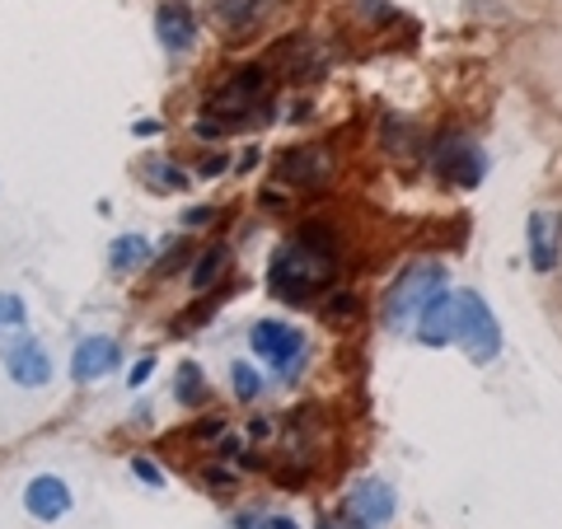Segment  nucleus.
Masks as SVG:
<instances>
[{
    "label": "nucleus",
    "mask_w": 562,
    "mask_h": 529,
    "mask_svg": "<svg viewBox=\"0 0 562 529\" xmlns=\"http://www.w3.org/2000/svg\"><path fill=\"white\" fill-rule=\"evenodd\" d=\"M155 33H160L165 52H188L198 43V14H192L188 0H165V5L155 10Z\"/></svg>",
    "instance_id": "nucleus-12"
},
{
    "label": "nucleus",
    "mask_w": 562,
    "mask_h": 529,
    "mask_svg": "<svg viewBox=\"0 0 562 529\" xmlns=\"http://www.w3.org/2000/svg\"><path fill=\"white\" fill-rule=\"evenodd\" d=\"M254 165H258V150H244V155H239V160H235V169H239V173H249Z\"/></svg>",
    "instance_id": "nucleus-29"
},
{
    "label": "nucleus",
    "mask_w": 562,
    "mask_h": 529,
    "mask_svg": "<svg viewBox=\"0 0 562 529\" xmlns=\"http://www.w3.org/2000/svg\"><path fill=\"white\" fill-rule=\"evenodd\" d=\"M562 258V230L553 211H535L530 216V268L535 272H553Z\"/></svg>",
    "instance_id": "nucleus-15"
},
{
    "label": "nucleus",
    "mask_w": 562,
    "mask_h": 529,
    "mask_svg": "<svg viewBox=\"0 0 562 529\" xmlns=\"http://www.w3.org/2000/svg\"><path fill=\"white\" fill-rule=\"evenodd\" d=\"M431 169L441 173L446 183H454V188H479L483 183V173H487V155L473 146V140H464V136H441L431 146Z\"/></svg>",
    "instance_id": "nucleus-6"
},
{
    "label": "nucleus",
    "mask_w": 562,
    "mask_h": 529,
    "mask_svg": "<svg viewBox=\"0 0 562 529\" xmlns=\"http://www.w3.org/2000/svg\"><path fill=\"white\" fill-rule=\"evenodd\" d=\"M140 179H146L155 192H183L188 188V173L179 165H169V160H146Z\"/></svg>",
    "instance_id": "nucleus-19"
},
{
    "label": "nucleus",
    "mask_w": 562,
    "mask_h": 529,
    "mask_svg": "<svg viewBox=\"0 0 562 529\" xmlns=\"http://www.w3.org/2000/svg\"><path fill=\"white\" fill-rule=\"evenodd\" d=\"M231 380H235V394H239L244 403H254V398L262 394V380H258V370H254V365L235 361V365H231Z\"/></svg>",
    "instance_id": "nucleus-21"
},
{
    "label": "nucleus",
    "mask_w": 562,
    "mask_h": 529,
    "mask_svg": "<svg viewBox=\"0 0 562 529\" xmlns=\"http://www.w3.org/2000/svg\"><path fill=\"white\" fill-rule=\"evenodd\" d=\"M277 66L286 80H314L324 70V57H319V43L314 38H286L277 47Z\"/></svg>",
    "instance_id": "nucleus-16"
},
{
    "label": "nucleus",
    "mask_w": 562,
    "mask_h": 529,
    "mask_svg": "<svg viewBox=\"0 0 562 529\" xmlns=\"http://www.w3.org/2000/svg\"><path fill=\"white\" fill-rule=\"evenodd\" d=\"M150 262V239L146 235H117L109 244V268L113 272H136Z\"/></svg>",
    "instance_id": "nucleus-17"
},
{
    "label": "nucleus",
    "mask_w": 562,
    "mask_h": 529,
    "mask_svg": "<svg viewBox=\"0 0 562 529\" xmlns=\"http://www.w3.org/2000/svg\"><path fill=\"white\" fill-rule=\"evenodd\" d=\"M211 113L216 117H231L225 127H235V122H268V70L262 66H244V70H231L216 94H211Z\"/></svg>",
    "instance_id": "nucleus-3"
},
{
    "label": "nucleus",
    "mask_w": 562,
    "mask_h": 529,
    "mask_svg": "<svg viewBox=\"0 0 562 529\" xmlns=\"http://www.w3.org/2000/svg\"><path fill=\"white\" fill-rule=\"evenodd\" d=\"M117 361H122V351L113 338H85V342H76V357H70V380L94 384L103 375H113Z\"/></svg>",
    "instance_id": "nucleus-9"
},
{
    "label": "nucleus",
    "mask_w": 562,
    "mask_h": 529,
    "mask_svg": "<svg viewBox=\"0 0 562 529\" xmlns=\"http://www.w3.org/2000/svg\"><path fill=\"white\" fill-rule=\"evenodd\" d=\"M338 258H342V244L328 225H301V235L272 254L268 286L281 305H310V300H319L333 286Z\"/></svg>",
    "instance_id": "nucleus-1"
},
{
    "label": "nucleus",
    "mask_w": 562,
    "mask_h": 529,
    "mask_svg": "<svg viewBox=\"0 0 562 529\" xmlns=\"http://www.w3.org/2000/svg\"><path fill=\"white\" fill-rule=\"evenodd\" d=\"M454 342L469 351V361H497L502 351V328L492 319L487 300L479 291H454Z\"/></svg>",
    "instance_id": "nucleus-4"
},
{
    "label": "nucleus",
    "mask_w": 562,
    "mask_h": 529,
    "mask_svg": "<svg viewBox=\"0 0 562 529\" xmlns=\"http://www.w3.org/2000/svg\"><path fill=\"white\" fill-rule=\"evenodd\" d=\"M206 5H211V20L225 33H254L272 14L277 0H206Z\"/></svg>",
    "instance_id": "nucleus-14"
},
{
    "label": "nucleus",
    "mask_w": 562,
    "mask_h": 529,
    "mask_svg": "<svg viewBox=\"0 0 562 529\" xmlns=\"http://www.w3.org/2000/svg\"><path fill=\"white\" fill-rule=\"evenodd\" d=\"M328 173H333V160L319 146H301V150L277 155V179L291 183V188H319Z\"/></svg>",
    "instance_id": "nucleus-8"
},
{
    "label": "nucleus",
    "mask_w": 562,
    "mask_h": 529,
    "mask_svg": "<svg viewBox=\"0 0 562 529\" xmlns=\"http://www.w3.org/2000/svg\"><path fill=\"white\" fill-rule=\"evenodd\" d=\"M150 375H155V357H140V361L132 365V380H127V384H132V390H140V384H146Z\"/></svg>",
    "instance_id": "nucleus-26"
},
{
    "label": "nucleus",
    "mask_w": 562,
    "mask_h": 529,
    "mask_svg": "<svg viewBox=\"0 0 562 529\" xmlns=\"http://www.w3.org/2000/svg\"><path fill=\"white\" fill-rule=\"evenodd\" d=\"M211 216H216V211H211V206H192L188 216H183V225H206Z\"/></svg>",
    "instance_id": "nucleus-28"
},
{
    "label": "nucleus",
    "mask_w": 562,
    "mask_h": 529,
    "mask_svg": "<svg viewBox=\"0 0 562 529\" xmlns=\"http://www.w3.org/2000/svg\"><path fill=\"white\" fill-rule=\"evenodd\" d=\"M5 370L20 390H43V384L52 380V361H47L38 338H14L5 347Z\"/></svg>",
    "instance_id": "nucleus-7"
},
{
    "label": "nucleus",
    "mask_w": 562,
    "mask_h": 529,
    "mask_svg": "<svg viewBox=\"0 0 562 529\" xmlns=\"http://www.w3.org/2000/svg\"><path fill=\"white\" fill-rule=\"evenodd\" d=\"M225 169H231V160H225V155H206V160H202V169H198V173H202V179H221Z\"/></svg>",
    "instance_id": "nucleus-27"
},
{
    "label": "nucleus",
    "mask_w": 562,
    "mask_h": 529,
    "mask_svg": "<svg viewBox=\"0 0 562 529\" xmlns=\"http://www.w3.org/2000/svg\"><path fill=\"white\" fill-rule=\"evenodd\" d=\"M24 506H29L33 520L57 525L66 510H70V487H66V479H57V473H38V479L24 487Z\"/></svg>",
    "instance_id": "nucleus-10"
},
{
    "label": "nucleus",
    "mask_w": 562,
    "mask_h": 529,
    "mask_svg": "<svg viewBox=\"0 0 562 529\" xmlns=\"http://www.w3.org/2000/svg\"><path fill=\"white\" fill-rule=\"evenodd\" d=\"M446 281H450V272L441 268V262H413V268H403L394 277L390 295H384V324H390V328H408L422 314V305H427L431 295L446 291Z\"/></svg>",
    "instance_id": "nucleus-2"
},
{
    "label": "nucleus",
    "mask_w": 562,
    "mask_h": 529,
    "mask_svg": "<svg viewBox=\"0 0 562 529\" xmlns=\"http://www.w3.org/2000/svg\"><path fill=\"white\" fill-rule=\"evenodd\" d=\"M24 300L20 295H0V328H24Z\"/></svg>",
    "instance_id": "nucleus-22"
},
{
    "label": "nucleus",
    "mask_w": 562,
    "mask_h": 529,
    "mask_svg": "<svg viewBox=\"0 0 562 529\" xmlns=\"http://www.w3.org/2000/svg\"><path fill=\"white\" fill-rule=\"evenodd\" d=\"M249 342H254L258 357L277 370L281 384H291L295 375H301L305 351H310V342H305L301 328H291V324H281V319H258V324L249 328Z\"/></svg>",
    "instance_id": "nucleus-5"
},
{
    "label": "nucleus",
    "mask_w": 562,
    "mask_h": 529,
    "mask_svg": "<svg viewBox=\"0 0 562 529\" xmlns=\"http://www.w3.org/2000/svg\"><path fill=\"white\" fill-rule=\"evenodd\" d=\"M173 398H179L183 408H202V403H206V380H202V370L192 365V361L179 365V380H173Z\"/></svg>",
    "instance_id": "nucleus-18"
},
{
    "label": "nucleus",
    "mask_w": 562,
    "mask_h": 529,
    "mask_svg": "<svg viewBox=\"0 0 562 529\" xmlns=\"http://www.w3.org/2000/svg\"><path fill=\"white\" fill-rule=\"evenodd\" d=\"M239 529H301L291 516H239Z\"/></svg>",
    "instance_id": "nucleus-23"
},
{
    "label": "nucleus",
    "mask_w": 562,
    "mask_h": 529,
    "mask_svg": "<svg viewBox=\"0 0 562 529\" xmlns=\"http://www.w3.org/2000/svg\"><path fill=\"white\" fill-rule=\"evenodd\" d=\"M351 314H357V300H351V295H338V300H333V305L324 309V319L342 324V319H351Z\"/></svg>",
    "instance_id": "nucleus-24"
},
{
    "label": "nucleus",
    "mask_w": 562,
    "mask_h": 529,
    "mask_svg": "<svg viewBox=\"0 0 562 529\" xmlns=\"http://www.w3.org/2000/svg\"><path fill=\"white\" fill-rule=\"evenodd\" d=\"M225 262H231V249H225V244H216L211 254H202V258H198V272H192V286H198V291L216 286L221 272H225Z\"/></svg>",
    "instance_id": "nucleus-20"
},
{
    "label": "nucleus",
    "mask_w": 562,
    "mask_h": 529,
    "mask_svg": "<svg viewBox=\"0 0 562 529\" xmlns=\"http://www.w3.org/2000/svg\"><path fill=\"white\" fill-rule=\"evenodd\" d=\"M132 473H136V479H140V483H150V487H165V473H160V469H155L150 460H132Z\"/></svg>",
    "instance_id": "nucleus-25"
},
{
    "label": "nucleus",
    "mask_w": 562,
    "mask_h": 529,
    "mask_svg": "<svg viewBox=\"0 0 562 529\" xmlns=\"http://www.w3.org/2000/svg\"><path fill=\"white\" fill-rule=\"evenodd\" d=\"M394 487L390 483H380V479H361L357 487H351V516H357L361 525H384V520H394Z\"/></svg>",
    "instance_id": "nucleus-13"
},
{
    "label": "nucleus",
    "mask_w": 562,
    "mask_h": 529,
    "mask_svg": "<svg viewBox=\"0 0 562 529\" xmlns=\"http://www.w3.org/2000/svg\"><path fill=\"white\" fill-rule=\"evenodd\" d=\"M413 328H417L422 347H450L454 342V291L431 295L427 305H422V314L413 319Z\"/></svg>",
    "instance_id": "nucleus-11"
}]
</instances>
